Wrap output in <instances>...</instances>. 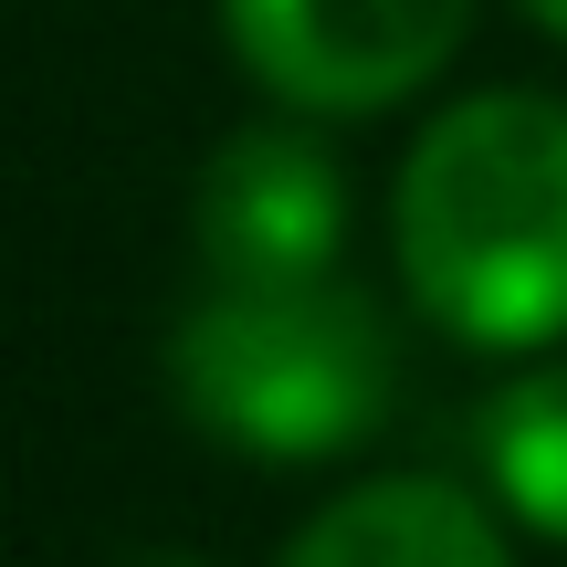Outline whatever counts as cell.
<instances>
[{
    "instance_id": "4",
    "label": "cell",
    "mask_w": 567,
    "mask_h": 567,
    "mask_svg": "<svg viewBox=\"0 0 567 567\" xmlns=\"http://www.w3.org/2000/svg\"><path fill=\"white\" fill-rule=\"evenodd\" d=\"M337 231H347L337 158L316 137H295V126H243L200 168V264H210V284L337 274Z\"/></svg>"
},
{
    "instance_id": "3",
    "label": "cell",
    "mask_w": 567,
    "mask_h": 567,
    "mask_svg": "<svg viewBox=\"0 0 567 567\" xmlns=\"http://www.w3.org/2000/svg\"><path fill=\"white\" fill-rule=\"evenodd\" d=\"M243 74L316 116L400 105L463 53L473 0H221Z\"/></svg>"
},
{
    "instance_id": "6",
    "label": "cell",
    "mask_w": 567,
    "mask_h": 567,
    "mask_svg": "<svg viewBox=\"0 0 567 567\" xmlns=\"http://www.w3.org/2000/svg\"><path fill=\"white\" fill-rule=\"evenodd\" d=\"M473 452H484L494 494H505L536 536H557V547H567V358L526 368L515 389H494Z\"/></svg>"
},
{
    "instance_id": "8",
    "label": "cell",
    "mask_w": 567,
    "mask_h": 567,
    "mask_svg": "<svg viewBox=\"0 0 567 567\" xmlns=\"http://www.w3.org/2000/svg\"><path fill=\"white\" fill-rule=\"evenodd\" d=\"M126 567H210V557H179V547H168V557H126Z\"/></svg>"
},
{
    "instance_id": "2",
    "label": "cell",
    "mask_w": 567,
    "mask_h": 567,
    "mask_svg": "<svg viewBox=\"0 0 567 567\" xmlns=\"http://www.w3.org/2000/svg\"><path fill=\"white\" fill-rule=\"evenodd\" d=\"M179 410L231 452L264 463H326L389 421V316L337 274L305 284H210V305L168 347Z\"/></svg>"
},
{
    "instance_id": "5",
    "label": "cell",
    "mask_w": 567,
    "mask_h": 567,
    "mask_svg": "<svg viewBox=\"0 0 567 567\" xmlns=\"http://www.w3.org/2000/svg\"><path fill=\"white\" fill-rule=\"evenodd\" d=\"M284 567H515V557L473 494L431 484V473H389V484H358L326 515H305Z\"/></svg>"
},
{
    "instance_id": "1",
    "label": "cell",
    "mask_w": 567,
    "mask_h": 567,
    "mask_svg": "<svg viewBox=\"0 0 567 567\" xmlns=\"http://www.w3.org/2000/svg\"><path fill=\"white\" fill-rule=\"evenodd\" d=\"M400 274L431 326L463 347L567 337V105L463 95L421 126L400 168Z\"/></svg>"
},
{
    "instance_id": "7",
    "label": "cell",
    "mask_w": 567,
    "mask_h": 567,
    "mask_svg": "<svg viewBox=\"0 0 567 567\" xmlns=\"http://www.w3.org/2000/svg\"><path fill=\"white\" fill-rule=\"evenodd\" d=\"M526 21H536V32H557V42H567V0H526Z\"/></svg>"
}]
</instances>
